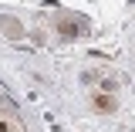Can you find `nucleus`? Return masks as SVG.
Returning <instances> with one entry per match:
<instances>
[{"mask_svg":"<svg viewBox=\"0 0 135 132\" xmlns=\"http://www.w3.org/2000/svg\"><path fill=\"white\" fill-rule=\"evenodd\" d=\"M0 24H3L7 31L14 34V37H20V27H17V20H10V17H0Z\"/></svg>","mask_w":135,"mask_h":132,"instance_id":"nucleus-2","label":"nucleus"},{"mask_svg":"<svg viewBox=\"0 0 135 132\" xmlns=\"http://www.w3.org/2000/svg\"><path fill=\"white\" fill-rule=\"evenodd\" d=\"M95 108H101V112H112V108H115V98H112V95H105V92H95Z\"/></svg>","mask_w":135,"mask_h":132,"instance_id":"nucleus-1","label":"nucleus"}]
</instances>
